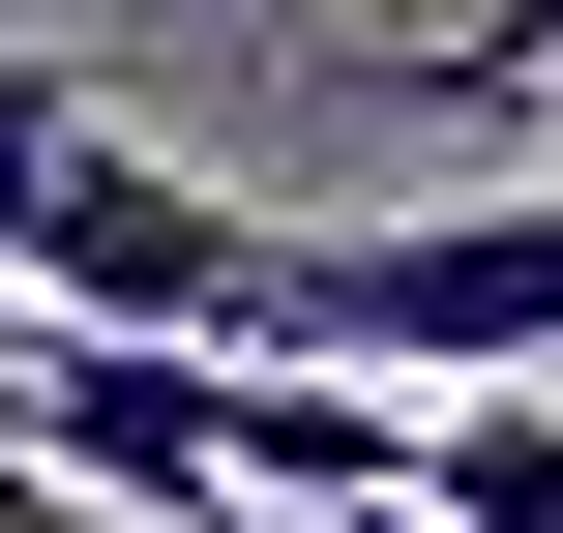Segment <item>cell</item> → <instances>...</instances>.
Listing matches in <instances>:
<instances>
[{"mask_svg": "<svg viewBox=\"0 0 563 533\" xmlns=\"http://www.w3.org/2000/svg\"><path fill=\"white\" fill-rule=\"evenodd\" d=\"M267 356H356V386H563V178L416 208V237H297V326H267Z\"/></svg>", "mask_w": 563, "mask_h": 533, "instance_id": "obj_1", "label": "cell"}, {"mask_svg": "<svg viewBox=\"0 0 563 533\" xmlns=\"http://www.w3.org/2000/svg\"><path fill=\"white\" fill-rule=\"evenodd\" d=\"M30 297L59 326H148V356H267L297 326V237L238 208V178H178V148H59V208H30Z\"/></svg>", "mask_w": 563, "mask_h": 533, "instance_id": "obj_2", "label": "cell"}, {"mask_svg": "<svg viewBox=\"0 0 563 533\" xmlns=\"http://www.w3.org/2000/svg\"><path fill=\"white\" fill-rule=\"evenodd\" d=\"M0 386H30V445H59L119 533H238V356H148V326H30Z\"/></svg>", "mask_w": 563, "mask_h": 533, "instance_id": "obj_3", "label": "cell"}, {"mask_svg": "<svg viewBox=\"0 0 563 533\" xmlns=\"http://www.w3.org/2000/svg\"><path fill=\"white\" fill-rule=\"evenodd\" d=\"M445 533H563V386H445Z\"/></svg>", "mask_w": 563, "mask_h": 533, "instance_id": "obj_4", "label": "cell"}, {"mask_svg": "<svg viewBox=\"0 0 563 533\" xmlns=\"http://www.w3.org/2000/svg\"><path fill=\"white\" fill-rule=\"evenodd\" d=\"M534 89H563V0H475V30L386 59V119H534Z\"/></svg>", "mask_w": 563, "mask_h": 533, "instance_id": "obj_5", "label": "cell"}, {"mask_svg": "<svg viewBox=\"0 0 563 533\" xmlns=\"http://www.w3.org/2000/svg\"><path fill=\"white\" fill-rule=\"evenodd\" d=\"M89 119H119V89H89L59 30H0V267H30V208H59V148H89Z\"/></svg>", "mask_w": 563, "mask_h": 533, "instance_id": "obj_6", "label": "cell"}, {"mask_svg": "<svg viewBox=\"0 0 563 533\" xmlns=\"http://www.w3.org/2000/svg\"><path fill=\"white\" fill-rule=\"evenodd\" d=\"M0 533H89V475L30 445V386H0Z\"/></svg>", "mask_w": 563, "mask_h": 533, "instance_id": "obj_7", "label": "cell"}, {"mask_svg": "<svg viewBox=\"0 0 563 533\" xmlns=\"http://www.w3.org/2000/svg\"><path fill=\"white\" fill-rule=\"evenodd\" d=\"M238 533H297V504H238ZM327 533H445V504H327Z\"/></svg>", "mask_w": 563, "mask_h": 533, "instance_id": "obj_8", "label": "cell"}, {"mask_svg": "<svg viewBox=\"0 0 563 533\" xmlns=\"http://www.w3.org/2000/svg\"><path fill=\"white\" fill-rule=\"evenodd\" d=\"M534 119H563V89H534Z\"/></svg>", "mask_w": 563, "mask_h": 533, "instance_id": "obj_9", "label": "cell"}]
</instances>
